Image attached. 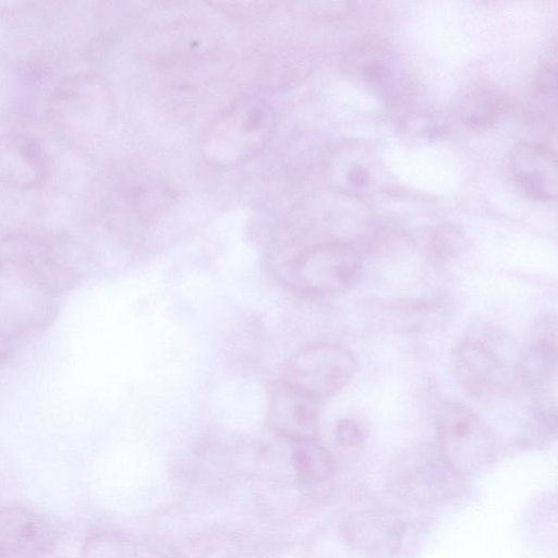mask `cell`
Segmentation results:
<instances>
[{"instance_id": "cell-13", "label": "cell", "mask_w": 558, "mask_h": 558, "mask_svg": "<svg viewBox=\"0 0 558 558\" xmlns=\"http://www.w3.org/2000/svg\"><path fill=\"white\" fill-rule=\"evenodd\" d=\"M343 70L359 85L377 96L391 98L401 87L397 54L381 43H360L345 53Z\"/></svg>"}, {"instance_id": "cell-16", "label": "cell", "mask_w": 558, "mask_h": 558, "mask_svg": "<svg viewBox=\"0 0 558 558\" xmlns=\"http://www.w3.org/2000/svg\"><path fill=\"white\" fill-rule=\"evenodd\" d=\"M506 108L502 97L490 90L473 92L460 105V119L472 130H485L493 125Z\"/></svg>"}, {"instance_id": "cell-17", "label": "cell", "mask_w": 558, "mask_h": 558, "mask_svg": "<svg viewBox=\"0 0 558 558\" xmlns=\"http://www.w3.org/2000/svg\"><path fill=\"white\" fill-rule=\"evenodd\" d=\"M468 247L463 229L453 222L435 227L429 235L428 251L436 262H447L459 256Z\"/></svg>"}, {"instance_id": "cell-6", "label": "cell", "mask_w": 558, "mask_h": 558, "mask_svg": "<svg viewBox=\"0 0 558 558\" xmlns=\"http://www.w3.org/2000/svg\"><path fill=\"white\" fill-rule=\"evenodd\" d=\"M520 360L510 359L493 339L470 337L452 352L451 365L459 385L477 397L498 395L519 378Z\"/></svg>"}, {"instance_id": "cell-15", "label": "cell", "mask_w": 558, "mask_h": 558, "mask_svg": "<svg viewBox=\"0 0 558 558\" xmlns=\"http://www.w3.org/2000/svg\"><path fill=\"white\" fill-rule=\"evenodd\" d=\"M290 442L292 464L302 484H318L332 476L333 459L316 438Z\"/></svg>"}, {"instance_id": "cell-7", "label": "cell", "mask_w": 558, "mask_h": 558, "mask_svg": "<svg viewBox=\"0 0 558 558\" xmlns=\"http://www.w3.org/2000/svg\"><path fill=\"white\" fill-rule=\"evenodd\" d=\"M0 270L48 291L65 290L76 281L73 268L50 242L26 233L0 239Z\"/></svg>"}, {"instance_id": "cell-3", "label": "cell", "mask_w": 558, "mask_h": 558, "mask_svg": "<svg viewBox=\"0 0 558 558\" xmlns=\"http://www.w3.org/2000/svg\"><path fill=\"white\" fill-rule=\"evenodd\" d=\"M49 113L56 128L69 136H96L112 121L114 104L111 90L97 74L70 75L52 90Z\"/></svg>"}, {"instance_id": "cell-5", "label": "cell", "mask_w": 558, "mask_h": 558, "mask_svg": "<svg viewBox=\"0 0 558 558\" xmlns=\"http://www.w3.org/2000/svg\"><path fill=\"white\" fill-rule=\"evenodd\" d=\"M356 372V360L335 343L307 345L289 357L282 380L300 392L320 401L339 392Z\"/></svg>"}, {"instance_id": "cell-21", "label": "cell", "mask_w": 558, "mask_h": 558, "mask_svg": "<svg viewBox=\"0 0 558 558\" xmlns=\"http://www.w3.org/2000/svg\"><path fill=\"white\" fill-rule=\"evenodd\" d=\"M11 351V344L9 338L0 331V363L4 362Z\"/></svg>"}, {"instance_id": "cell-2", "label": "cell", "mask_w": 558, "mask_h": 558, "mask_svg": "<svg viewBox=\"0 0 558 558\" xmlns=\"http://www.w3.org/2000/svg\"><path fill=\"white\" fill-rule=\"evenodd\" d=\"M362 271V256L353 244L328 240L284 262L278 276L286 287L300 293L336 294L352 289Z\"/></svg>"}, {"instance_id": "cell-10", "label": "cell", "mask_w": 558, "mask_h": 558, "mask_svg": "<svg viewBox=\"0 0 558 558\" xmlns=\"http://www.w3.org/2000/svg\"><path fill=\"white\" fill-rule=\"evenodd\" d=\"M319 401L276 380L268 386L266 424L278 436L289 440L314 439L317 435Z\"/></svg>"}, {"instance_id": "cell-8", "label": "cell", "mask_w": 558, "mask_h": 558, "mask_svg": "<svg viewBox=\"0 0 558 558\" xmlns=\"http://www.w3.org/2000/svg\"><path fill=\"white\" fill-rule=\"evenodd\" d=\"M437 429L441 452L456 469L482 466L495 453L493 430L465 405L452 402L444 404L439 410Z\"/></svg>"}, {"instance_id": "cell-1", "label": "cell", "mask_w": 558, "mask_h": 558, "mask_svg": "<svg viewBox=\"0 0 558 558\" xmlns=\"http://www.w3.org/2000/svg\"><path fill=\"white\" fill-rule=\"evenodd\" d=\"M274 126L271 105L259 96H241L211 122L202 149L206 158L219 166H235L264 146Z\"/></svg>"}, {"instance_id": "cell-4", "label": "cell", "mask_w": 558, "mask_h": 558, "mask_svg": "<svg viewBox=\"0 0 558 558\" xmlns=\"http://www.w3.org/2000/svg\"><path fill=\"white\" fill-rule=\"evenodd\" d=\"M519 380L531 400L534 418L547 429H556L558 350L554 316L541 318L520 356Z\"/></svg>"}, {"instance_id": "cell-18", "label": "cell", "mask_w": 558, "mask_h": 558, "mask_svg": "<svg viewBox=\"0 0 558 558\" xmlns=\"http://www.w3.org/2000/svg\"><path fill=\"white\" fill-rule=\"evenodd\" d=\"M448 122L437 113L408 116L401 121V131L412 138L433 140L445 134Z\"/></svg>"}, {"instance_id": "cell-12", "label": "cell", "mask_w": 558, "mask_h": 558, "mask_svg": "<svg viewBox=\"0 0 558 558\" xmlns=\"http://www.w3.org/2000/svg\"><path fill=\"white\" fill-rule=\"evenodd\" d=\"M57 542V532L43 515L23 508L0 509V558H44Z\"/></svg>"}, {"instance_id": "cell-11", "label": "cell", "mask_w": 558, "mask_h": 558, "mask_svg": "<svg viewBox=\"0 0 558 558\" xmlns=\"http://www.w3.org/2000/svg\"><path fill=\"white\" fill-rule=\"evenodd\" d=\"M49 173V155L40 138L21 132L0 135V184L16 190L40 186Z\"/></svg>"}, {"instance_id": "cell-20", "label": "cell", "mask_w": 558, "mask_h": 558, "mask_svg": "<svg viewBox=\"0 0 558 558\" xmlns=\"http://www.w3.org/2000/svg\"><path fill=\"white\" fill-rule=\"evenodd\" d=\"M336 440L343 447H354L364 439L361 425L353 418H342L335 427Z\"/></svg>"}, {"instance_id": "cell-19", "label": "cell", "mask_w": 558, "mask_h": 558, "mask_svg": "<svg viewBox=\"0 0 558 558\" xmlns=\"http://www.w3.org/2000/svg\"><path fill=\"white\" fill-rule=\"evenodd\" d=\"M538 104L547 110L556 109V63L548 61L538 71L535 82Z\"/></svg>"}, {"instance_id": "cell-9", "label": "cell", "mask_w": 558, "mask_h": 558, "mask_svg": "<svg viewBox=\"0 0 558 558\" xmlns=\"http://www.w3.org/2000/svg\"><path fill=\"white\" fill-rule=\"evenodd\" d=\"M329 175L340 192L353 196L373 195L387 185L388 173L377 151L357 140L338 145L330 156Z\"/></svg>"}, {"instance_id": "cell-14", "label": "cell", "mask_w": 558, "mask_h": 558, "mask_svg": "<svg viewBox=\"0 0 558 558\" xmlns=\"http://www.w3.org/2000/svg\"><path fill=\"white\" fill-rule=\"evenodd\" d=\"M510 174L519 189L539 202L556 199L558 166L556 153L547 145L521 142L509 158Z\"/></svg>"}]
</instances>
